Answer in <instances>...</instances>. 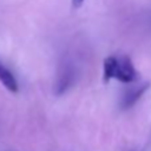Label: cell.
<instances>
[{
  "label": "cell",
  "instance_id": "cell-2",
  "mask_svg": "<svg viewBox=\"0 0 151 151\" xmlns=\"http://www.w3.org/2000/svg\"><path fill=\"white\" fill-rule=\"evenodd\" d=\"M148 88H150V83H142V84L131 86V87L123 94L122 100H120V107H122L123 110L131 109L132 106L143 96V94H145Z\"/></svg>",
  "mask_w": 151,
  "mask_h": 151
},
{
  "label": "cell",
  "instance_id": "cell-3",
  "mask_svg": "<svg viewBox=\"0 0 151 151\" xmlns=\"http://www.w3.org/2000/svg\"><path fill=\"white\" fill-rule=\"evenodd\" d=\"M74 70L70 64H64L62 68V71L58 75L56 80V95H62L63 92H66L68 87H71V84L74 83Z\"/></svg>",
  "mask_w": 151,
  "mask_h": 151
},
{
  "label": "cell",
  "instance_id": "cell-1",
  "mask_svg": "<svg viewBox=\"0 0 151 151\" xmlns=\"http://www.w3.org/2000/svg\"><path fill=\"white\" fill-rule=\"evenodd\" d=\"M116 79L120 83L131 84L138 79V72L131 59L123 56H107L103 60V82Z\"/></svg>",
  "mask_w": 151,
  "mask_h": 151
},
{
  "label": "cell",
  "instance_id": "cell-5",
  "mask_svg": "<svg viewBox=\"0 0 151 151\" xmlns=\"http://www.w3.org/2000/svg\"><path fill=\"white\" fill-rule=\"evenodd\" d=\"M83 3H84V0H71L72 8H75V9L80 8V7H82V6H83Z\"/></svg>",
  "mask_w": 151,
  "mask_h": 151
},
{
  "label": "cell",
  "instance_id": "cell-4",
  "mask_svg": "<svg viewBox=\"0 0 151 151\" xmlns=\"http://www.w3.org/2000/svg\"><path fill=\"white\" fill-rule=\"evenodd\" d=\"M0 83L8 90L9 92H17L19 91V84L15 78V75L0 62Z\"/></svg>",
  "mask_w": 151,
  "mask_h": 151
}]
</instances>
